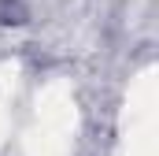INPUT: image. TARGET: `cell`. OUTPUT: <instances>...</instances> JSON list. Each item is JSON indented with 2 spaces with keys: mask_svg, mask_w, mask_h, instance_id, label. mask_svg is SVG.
I'll return each mask as SVG.
<instances>
[]
</instances>
